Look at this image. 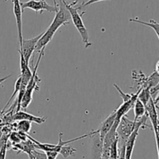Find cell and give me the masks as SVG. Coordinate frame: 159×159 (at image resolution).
Wrapping results in <instances>:
<instances>
[{
	"instance_id": "cell-16",
	"label": "cell",
	"mask_w": 159,
	"mask_h": 159,
	"mask_svg": "<svg viewBox=\"0 0 159 159\" xmlns=\"http://www.w3.org/2000/svg\"><path fill=\"white\" fill-rule=\"evenodd\" d=\"M76 152H77V150H76L75 148H73L71 146L65 145L63 146V147H61L60 152H59V154L61 155L65 158H68V157L74 156L75 153Z\"/></svg>"
},
{
	"instance_id": "cell-11",
	"label": "cell",
	"mask_w": 159,
	"mask_h": 159,
	"mask_svg": "<svg viewBox=\"0 0 159 159\" xmlns=\"http://www.w3.org/2000/svg\"><path fill=\"white\" fill-rule=\"evenodd\" d=\"M15 152H17V153H20V152H25L27 155L32 153L33 151L37 150L36 149L35 144L33 142L30 140H28V141H22V142L19 143V144H13V147H12Z\"/></svg>"
},
{
	"instance_id": "cell-10",
	"label": "cell",
	"mask_w": 159,
	"mask_h": 159,
	"mask_svg": "<svg viewBox=\"0 0 159 159\" xmlns=\"http://www.w3.org/2000/svg\"><path fill=\"white\" fill-rule=\"evenodd\" d=\"M115 120H116V110L112 112V113L109 115L108 117L102 122L100 127L98 129L99 135L102 141H103L104 138H105L106 135L107 134V133H108L110 130V129L112 128L113 124H114Z\"/></svg>"
},
{
	"instance_id": "cell-19",
	"label": "cell",
	"mask_w": 159,
	"mask_h": 159,
	"mask_svg": "<svg viewBox=\"0 0 159 159\" xmlns=\"http://www.w3.org/2000/svg\"><path fill=\"white\" fill-rule=\"evenodd\" d=\"M32 155L34 159H48V157L44 152H39V151L34 150L32 152Z\"/></svg>"
},
{
	"instance_id": "cell-12",
	"label": "cell",
	"mask_w": 159,
	"mask_h": 159,
	"mask_svg": "<svg viewBox=\"0 0 159 159\" xmlns=\"http://www.w3.org/2000/svg\"><path fill=\"white\" fill-rule=\"evenodd\" d=\"M134 121L138 120L146 114L145 106L138 99H137L134 106Z\"/></svg>"
},
{
	"instance_id": "cell-5",
	"label": "cell",
	"mask_w": 159,
	"mask_h": 159,
	"mask_svg": "<svg viewBox=\"0 0 159 159\" xmlns=\"http://www.w3.org/2000/svg\"><path fill=\"white\" fill-rule=\"evenodd\" d=\"M20 5L23 12L25 9H30L39 14H42L44 11L55 12L54 6L48 4L46 0H30L25 2H20Z\"/></svg>"
},
{
	"instance_id": "cell-21",
	"label": "cell",
	"mask_w": 159,
	"mask_h": 159,
	"mask_svg": "<svg viewBox=\"0 0 159 159\" xmlns=\"http://www.w3.org/2000/svg\"><path fill=\"white\" fill-rule=\"evenodd\" d=\"M7 149H8V144L7 143H5L4 144H2L1 148H0V159H6Z\"/></svg>"
},
{
	"instance_id": "cell-17",
	"label": "cell",
	"mask_w": 159,
	"mask_h": 159,
	"mask_svg": "<svg viewBox=\"0 0 159 159\" xmlns=\"http://www.w3.org/2000/svg\"><path fill=\"white\" fill-rule=\"evenodd\" d=\"M17 129L19 131L23 132L28 134L31 129V122L27 120H20L17 123Z\"/></svg>"
},
{
	"instance_id": "cell-1",
	"label": "cell",
	"mask_w": 159,
	"mask_h": 159,
	"mask_svg": "<svg viewBox=\"0 0 159 159\" xmlns=\"http://www.w3.org/2000/svg\"><path fill=\"white\" fill-rule=\"evenodd\" d=\"M54 6L55 8V16L49 27L43 32L42 37L37 42L34 51L35 53H39L43 49H45L47 45L52 40L57 30L63 25L68 24L71 20V16L65 7L63 0H54Z\"/></svg>"
},
{
	"instance_id": "cell-29",
	"label": "cell",
	"mask_w": 159,
	"mask_h": 159,
	"mask_svg": "<svg viewBox=\"0 0 159 159\" xmlns=\"http://www.w3.org/2000/svg\"><path fill=\"white\" fill-rule=\"evenodd\" d=\"M2 114V111H1V110H0V115H1Z\"/></svg>"
},
{
	"instance_id": "cell-20",
	"label": "cell",
	"mask_w": 159,
	"mask_h": 159,
	"mask_svg": "<svg viewBox=\"0 0 159 159\" xmlns=\"http://www.w3.org/2000/svg\"><path fill=\"white\" fill-rule=\"evenodd\" d=\"M157 126H158V124L152 125V127L154 130V133H155V141H156L157 152H158V159H159V136H158V130H157Z\"/></svg>"
},
{
	"instance_id": "cell-6",
	"label": "cell",
	"mask_w": 159,
	"mask_h": 159,
	"mask_svg": "<svg viewBox=\"0 0 159 159\" xmlns=\"http://www.w3.org/2000/svg\"><path fill=\"white\" fill-rule=\"evenodd\" d=\"M43 33H40L39 35L36 36V37H33V38L29 39V40H26V39H23L22 41V45L20 48L19 51L22 53L23 56V58L26 61V63L29 65L30 60L31 57H32L33 54L35 51V48L37 46V43L38 40H40V37L43 35Z\"/></svg>"
},
{
	"instance_id": "cell-15",
	"label": "cell",
	"mask_w": 159,
	"mask_h": 159,
	"mask_svg": "<svg viewBox=\"0 0 159 159\" xmlns=\"http://www.w3.org/2000/svg\"><path fill=\"white\" fill-rule=\"evenodd\" d=\"M20 84H21V77H20H20H19L18 79H17V80L16 81L15 86H14V92H13V93H12V96H11V97L9 98V101H8V102H7V103H6V105L5 106L4 109H3V110H2V113H3V112H4L5 110H6V108H7V107H8V106H9V104H10V102H12V99H13L14 98H15L16 96V95H18L19 91H20Z\"/></svg>"
},
{
	"instance_id": "cell-26",
	"label": "cell",
	"mask_w": 159,
	"mask_h": 159,
	"mask_svg": "<svg viewBox=\"0 0 159 159\" xmlns=\"http://www.w3.org/2000/svg\"><path fill=\"white\" fill-rule=\"evenodd\" d=\"M28 156H29V159H34V156H33V155H32V153L30 154V155H28Z\"/></svg>"
},
{
	"instance_id": "cell-14",
	"label": "cell",
	"mask_w": 159,
	"mask_h": 159,
	"mask_svg": "<svg viewBox=\"0 0 159 159\" xmlns=\"http://www.w3.org/2000/svg\"><path fill=\"white\" fill-rule=\"evenodd\" d=\"M151 94H150V89H142L140 91L139 94H138V99L144 104V106L148 102V101L151 99Z\"/></svg>"
},
{
	"instance_id": "cell-7",
	"label": "cell",
	"mask_w": 159,
	"mask_h": 159,
	"mask_svg": "<svg viewBox=\"0 0 159 159\" xmlns=\"http://www.w3.org/2000/svg\"><path fill=\"white\" fill-rule=\"evenodd\" d=\"M13 2V12L16 18L17 26V33H18V39L19 43H20V48L22 45L23 41V21H22V15H23V10H22L21 5H20V0H12Z\"/></svg>"
},
{
	"instance_id": "cell-28",
	"label": "cell",
	"mask_w": 159,
	"mask_h": 159,
	"mask_svg": "<svg viewBox=\"0 0 159 159\" xmlns=\"http://www.w3.org/2000/svg\"><path fill=\"white\" fill-rule=\"evenodd\" d=\"M155 106H156L157 109H159V100L158 101V102H157V103L155 104Z\"/></svg>"
},
{
	"instance_id": "cell-18",
	"label": "cell",
	"mask_w": 159,
	"mask_h": 159,
	"mask_svg": "<svg viewBox=\"0 0 159 159\" xmlns=\"http://www.w3.org/2000/svg\"><path fill=\"white\" fill-rule=\"evenodd\" d=\"M150 94L151 97L155 102V104H156L157 102L159 100V82L155 86L150 89Z\"/></svg>"
},
{
	"instance_id": "cell-9",
	"label": "cell",
	"mask_w": 159,
	"mask_h": 159,
	"mask_svg": "<svg viewBox=\"0 0 159 159\" xmlns=\"http://www.w3.org/2000/svg\"><path fill=\"white\" fill-rule=\"evenodd\" d=\"M93 138V146H92V159H101L102 152L103 141L99 135V131H96L95 134L91 137Z\"/></svg>"
},
{
	"instance_id": "cell-2",
	"label": "cell",
	"mask_w": 159,
	"mask_h": 159,
	"mask_svg": "<svg viewBox=\"0 0 159 159\" xmlns=\"http://www.w3.org/2000/svg\"><path fill=\"white\" fill-rule=\"evenodd\" d=\"M66 9H68L69 12L70 16H71V19L72 20L73 23H74L75 26L76 27L77 30L79 31V34L81 35V37L82 39L84 44H85V48H89L93 45V43H91L89 40V32L87 30L86 27H85V24L82 20V16L85 13V11L82 12H79V9H81L80 6L79 7H75L76 4H77V0L74 2H68V0H63Z\"/></svg>"
},
{
	"instance_id": "cell-8",
	"label": "cell",
	"mask_w": 159,
	"mask_h": 159,
	"mask_svg": "<svg viewBox=\"0 0 159 159\" xmlns=\"http://www.w3.org/2000/svg\"><path fill=\"white\" fill-rule=\"evenodd\" d=\"M12 120L13 121H20V120H27L31 123H36L37 124H42L45 123L47 117L45 116H36L34 115L28 113L25 111H19L16 112L15 114L12 116Z\"/></svg>"
},
{
	"instance_id": "cell-23",
	"label": "cell",
	"mask_w": 159,
	"mask_h": 159,
	"mask_svg": "<svg viewBox=\"0 0 159 159\" xmlns=\"http://www.w3.org/2000/svg\"><path fill=\"white\" fill-rule=\"evenodd\" d=\"M45 153H46L48 159H56L57 155H59V154L56 152H46Z\"/></svg>"
},
{
	"instance_id": "cell-24",
	"label": "cell",
	"mask_w": 159,
	"mask_h": 159,
	"mask_svg": "<svg viewBox=\"0 0 159 159\" xmlns=\"http://www.w3.org/2000/svg\"><path fill=\"white\" fill-rule=\"evenodd\" d=\"M10 76H11V75H7V76H6V77L1 78V79H0V85H1V84L3 82H5V81H6V80H7L8 79H9V78H10Z\"/></svg>"
},
{
	"instance_id": "cell-4",
	"label": "cell",
	"mask_w": 159,
	"mask_h": 159,
	"mask_svg": "<svg viewBox=\"0 0 159 159\" xmlns=\"http://www.w3.org/2000/svg\"><path fill=\"white\" fill-rule=\"evenodd\" d=\"M137 126V121L130 120L126 116L121 118L120 124L116 129L119 143H121V146L125 144L126 141L128 139L132 132L134 130Z\"/></svg>"
},
{
	"instance_id": "cell-22",
	"label": "cell",
	"mask_w": 159,
	"mask_h": 159,
	"mask_svg": "<svg viewBox=\"0 0 159 159\" xmlns=\"http://www.w3.org/2000/svg\"><path fill=\"white\" fill-rule=\"evenodd\" d=\"M102 1H108V0H89V1L85 2H82V5L80 6V8L82 9V7H85V6H90V5L94 4V3L98 2H102Z\"/></svg>"
},
{
	"instance_id": "cell-13",
	"label": "cell",
	"mask_w": 159,
	"mask_h": 159,
	"mask_svg": "<svg viewBox=\"0 0 159 159\" xmlns=\"http://www.w3.org/2000/svg\"><path fill=\"white\" fill-rule=\"evenodd\" d=\"M129 21L134 22V23H138L142 25H145V26L152 28V29L155 30V34H157V36H158V40H159V23H157V22L155 21L154 20H150V21L149 22H144V21H142V20H140L138 18H130L129 19Z\"/></svg>"
},
{
	"instance_id": "cell-27",
	"label": "cell",
	"mask_w": 159,
	"mask_h": 159,
	"mask_svg": "<svg viewBox=\"0 0 159 159\" xmlns=\"http://www.w3.org/2000/svg\"><path fill=\"white\" fill-rule=\"evenodd\" d=\"M157 130H158V136H159V121L158 123V126H157Z\"/></svg>"
},
{
	"instance_id": "cell-3",
	"label": "cell",
	"mask_w": 159,
	"mask_h": 159,
	"mask_svg": "<svg viewBox=\"0 0 159 159\" xmlns=\"http://www.w3.org/2000/svg\"><path fill=\"white\" fill-rule=\"evenodd\" d=\"M44 50L43 49L39 52V57L37 59V61L36 63V65L34 68V71L32 72V76L30 78L29 83H28L27 86H26V91H25L23 97L22 99L21 103H20V108L23 110H26L28 107V106L31 103L33 99V94L35 91H38L39 86L38 84L40 82V79L37 75V68L39 67V64H40V60H41L42 57L44 54Z\"/></svg>"
},
{
	"instance_id": "cell-25",
	"label": "cell",
	"mask_w": 159,
	"mask_h": 159,
	"mask_svg": "<svg viewBox=\"0 0 159 159\" xmlns=\"http://www.w3.org/2000/svg\"><path fill=\"white\" fill-rule=\"evenodd\" d=\"M156 71L157 73H158V75H159V61L158 62H157V64H156Z\"/></svg>"
}]
</instances>
